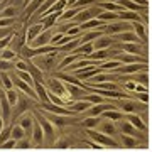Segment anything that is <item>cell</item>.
I'll use <instances>...</instances> for the list:
<instances>
[{
    "instance_id": "44",
    "label": "cell",
    "mask_w": 152,
    "mask_h": 152,
    "mask_svg": "<svg viewBox=\"0 0 152 152\" xmlns=\"http://www.w3.org/2000/svg\"><path fill=\"white\" fill-rule=\"evenodd\" d=\"M7 98H9V103L10 105H17V102L20 100L17 91H14V90H7Z\"/></svg>"
},
{
    "instance_id": "3",
    "label": "cell",
    "mask_w": 152,
    "mask_h": 152,
    "mask_svg": "<svg viewBox=\"0 0 152 152\" xmlns=\"http://www.w3.org/2000/svg\"><path fill=\"white\" fill-rule=\"evenodd\" d=\"M88 135L91 137L93 140L96 142L98 145H103V147H117L118 144L112 139H108V135H105L102 132H93V130H88Z\"/></svg>"
},
{
    "instance_id": "48",
    "label": "cell",
    "mask_w": 152,
    "mask_h": 152,
    "mask_svg": "<svg viewBox=\"0 0 152 152\" xmlns=\"http://www.w3.org/2000/svg\"><path fill=\"white\" fill-rule=\"evenodd\" d=\"M122 139H124V145L125 147H137V142L132 135H124Z\"/></svg>"
},
{
    "instance_id": "46",
    "label": "cell",
    "mask_w": 152,
    "mask_h": 152,
    "mask_svg": "<svg viewBox=\"0 0 152 152\" xmlns=\"http://www.w3.org/2000/svg\"><path fill=\"white\" fill-rule=\"evenodd\" d=\"M117 68H120V61H117V59L107 61V63H103V66H102V69H117Z\"/></svg>"
},
{
    "instance_id": "14",
    "label": "cell",
    "mask_w": 152,
    "mask_h": 152,
    "mask_svg": "<svg viewBox=\"0 0 152 152\" xmlns=\"http://www.w3.org/2000/svg\"><path fill=\"white\" fill-rule=\"evenodd\" d=\"M91 19H95V15H93L91 9H86V10H83V9H81V10L76 14L75 22H76V24H85V22L91 20Z\"/></svg>"
},
{
    "instance_id": "39",
    "label": "cell",
    "mask_w": 152,
    "mask_h": 152,
    "mask_svg": "<svg viewBox=\"0 0 152 152\" xmlns=\"http://www.w3.org/2000/svg\"><path fill=\"white\" fill-rule=\"evenodd\" d=\"M0 81L4 83V88H5V90H12V88H14V81H12V78L7 75V73H4V71L0 73Z\"/></svg>"
},
{
    "instance_id": "13",
    "label": "cell",
    "mask_w": 152,
    "mask_h": 152,
    "mask_svg": "<svg viewBox=\"0 0 152 152\" xmlns=\"http://www.w3.org/2000/svg\"><path fill=\"white\" fill-rule=\"evenodd\" d=\"M118 19L124 22H139L140 20V14L139 12H130V10H120Z\"/></svg>"
},
{
    "instance_id": "61",
    "label": "cell",
    "mask_w": 152,
    "mask_h": 152,
    "mask_svg": "<svg viewBox=\"0 0 152 152\" xmlns=\"http://www.w3.org/2000/svg\"><path fill=\"white\" fill-rule=\"evenodd\" d=\"M2 2H4V0H0V4H2Z\"/></svg>"
},
{
    "instance_id": "24",
    "label": "cell",
    "mask_w": 152,
    "mask_h": 152,
    "mask_svg": "<svg viewBox=\"0 0 152 152\" xmlns=\"http://www.w3.org/2000/svg\"><path fill=\"white\" fill-rule=\"evenodd\" d=\"M100 129H102V134H105V135H115L117 134V127H115L113 122H103V124H100Z\"/></svg>"
},
{
    "instance_id": "21",
    "label": "cell",
    "mask_w": 152,
    "mask_h": 152,
    "mask_svg": "<svg viewBox=\"0 0 152 152\" xmlns=\"http://www.w3.org/2000/svg\"><path fill=\"white\" fill-rule=\"evenodd\" d=\"M96 19H100L102 22H117V20H120L118 19V12H107V10H103Z\"/></svg>"
},
{
    "instance_id": "10",
    "label": "cell",
    "mask_w": 152,
    "mask_h": 152,
    "mask_svg": "<svg viewBox=\"0 0 152 152\" xmlns=\"http://www.w3.org/2000/svg\"><path fill=\"white\" fill-rule=\"evenodd\" d=\"M118 107L125 113H137L139 112V103L134 102V100H122L118 103Z\"/></svg>"
},
{
    "instance_id": "15",
    "label": "cell",
    "mask_w": 152,
    "mask_h": 152,
    "mask_svg": "<svg viewBox=\"0 0 152 152\" xmlns=\"http://www.w3.org/2000/svg\"><path fill=\"white\" fill-rule=\"evenodd\" d=\"M132 27H134V31H135V36L139 37V41H142V42H147L145 26H144V24H140V20H139V22H132Z\"/></svg>"
},
{
    "instance_id": "47",
    "label": "cell",
    "mask_w": 152,
    "mask_h": 152,
    "mask_svg": "<svg viewBox=\"0 0 152 152\" xmlns=\"http://www.w3.org/2000/svg\"><path fill=\"white\" fill-rule=\"evenodd\" d=\"M29 63H26L24 59H17L15 61V71H27L29 69Z\"/></svg>"
},
{
    "instance_id": "4",
    "label": "cell",
    "mask_w": 152,
    "mask_h": 152,
    "mask_svg": "<svg viewBox=\"0 0 152 152\" xmlns=\"http://www.w3.org/2000/svg\"><path fill=\"white\" fill-rule=\"evenodd\" d=\"M51 39H53V34L49 32V31H44V32H41L32 42L29 44V49H37V48L49 46V44H51Z\"/></svg>"
},
{
    "instance_id": "36",
    "label": "cell",
    "mask_w": 152,
    "mask_h": 152,
    "mask_svg": "<svg viewBox=\"0 0 152 152\" xmlns=\"http://www.w3.org/2000/svg\"><path fill=\"white\" fill-rule=\"evenodd\" d=\"M83 127L85 129H88V130H91L93 127H96V125H100V118L98 117H88V118L83 120Z\"/></svg>"
},
{
    "instance_id": "52",
    "label": "cell",
    "mask_w": 152,
    "mask_h": 152,
    "mask_svg": "<svg viewBox=\"0 0 152 152\" xmlns=\"http://www.w3.org/2000/svg\"><path fill=\"white\" fill-rule=\"evenodd\" d=\"M15 145H17V140H15V139H9V140H7L2 147H4V149H10V147H15Z\"/></svg>"
},
{
    "instance_id": "6",
    "label": "cell",
    "mask_w": 152,
    "mask_h": 152,
    "mask_svg": "<svg viewBox=\"0 0 152 152\" xmlns=\"http://www.w3.org/2000/svg\"><path fill=\"white\" fill-rule=\"evenodd\" d=\"M102 68H98V66H86L85 69H76V78L81 81V80H86V78H91V76H96L102 73Z\"/></svg>"
},
{
    "instance_id": "18",
    "label": "cell",
    "mask_w": 152,
    "mask_h": 152,
    "mask_svg": "<svg viewBox=\"0 0 152 152\" xmlns=\"http://www.w3.org/2000/svg\"><path fill=\"white\" fill-rule=\"evenodd\" d=\"M122 9H127V10H130V12H140L144 7H140V5H137L135 2H132V0H118L117 2Z\"/></svg>"
},
{
    "instance_id": "56",
    "label": "cell",
    "mask_w": 152,
    "mask_h": 152,
    "mask_svg": "<svg viewBox=\"0 0 152 152\" xmlns=\"http://www.w3.org/2000/svg\"><path fill=\"white\" fill-rule=\"evenodd\" d=\"M132 2H135L137 5L144 7V9H147V4H149V0H132Z\"/></svg>"
},
{
    "instance_id": "5",
    "label": "cell",
    "mask_w": 152,
    "mask_h": 152,
    "mask_svg": "<svg viewBox=\"0 0 152 152\" xmlns=\"http://www.w3.org/2000/svg\"><path fill=\"white\" fill-rule=\"evenodd\" d=\"M113 59L120 61V64L122 63H140V64H147V58L144 56H139V54H129V53H125V54H115Z\"/></svg>"
},
{
    "instance_id": "7",
    "label": "cell",
    "mask_w": 152,
    "mask_h": 152,
    "mask_svg": "<svg viewBox=\"0 0 152 152\" xmlns=\"http://www.w3.org/2000/svg\"><path fill=\"white\" fill-rule=\"evenodd\" d=\"M112 44H115V41L110 37V36L103 34V36H100L96 41H93V48H95V51H103V49H108Z\"/></svg>"
},
{
    "instance_id": "55",
    "label": "cell",
    "mask_w": 152,
    "mask_h": 152,
    "mask_svg": "<svg viewBox=\"0 0 152 152\" xmlns=\"http://www.w3.org/2000/svg\"><path fill=\"white\" fill-rule=\"evenodd\" d=\"M137 98L140 100L142 103H147V100H149V96H147V93H137Z\"/></svg>"
},
{
    "instance_id": "19",
    "label": "cell",
    "mask_w": 152,
    "mask_h": 152,
    "mask_svg": "<svg viewBox=\"0 0 152 152\" xmlns=\"http://www.w3.org/2000/svg\"><path fill=\"white\" fill-rule=\"evenodd\" d=\"M120 130L124 132V135H132V137H137V135H139V134H137V129L130 124V122H127V120L120 124Z\"/></svg>"
},
{
    "instance_id": "33",
    "label": "cell",
    "mask_w": 152,
    "mask_h": 152,
    "mask_svg": "<svg viewBox=\"0 0 152 152\" xmlns=\"http://www.w3.org/2000/svg\"><path fill=\"white\" fill-rule=\"evenodd\" d=\"M100 36H103L102 31H88V32L83 36V42H93V41H96Z\"/></svg>"
},
{
    "instance_id": "40",
    "label": "cell",
    "mask_w": 152,
    "mask_h": 152,
    "mask_svg": "<svg viewBox=\"0 0 152 152\" xmlns=\"http://www.w3.org/2000/svg\"><path fill=\"white\" fill-rule=\"evenodd\" d=\"M98 5L107 12H120V9H122L118 4H110V2H102V4H98Z\"/></svg>"
},
{
    "instance_id": "51",
    "label": "cell",
    "mask_w": 152,
    "mask_h": 152,
    "mask_svg": "<svg viewBox=\"0 0 152 152\" xmlns=\"http://www.w3.org/2000/svg\"><path fill=\"white\" fill-rule=\"evenodd\" d=\"M19 149H27V147H31V142L26 140V139H22V140H17V145Z\"/></svg>"
},
{
    "instance_id": "16",
    "label": "cell",
    "mask_w": 152,
    "mask_h": 152,
    "mask_svg": "<svg viewBox=\"0 0 152 152\" xmlns=\"http://www.w3.org/2000/svg\"><path fill=\"white\" fill-rule=\"evenodd\" d=\"M44 4V0H32L31 4H29L27 7H26V12H24V17L27 19V17H31V15H34L36 12L41 9V5Z\"/></svg>"
},
{
    "instance_id": "2",
    "label": "cell",
    "mask_w": 152,
    "mask_h": 152,
    "mask_svg": "<svg viewBox=\"0 0 152 152\" xmlns=\"http://www.w3.org/2000/svg\"><path fill=\"white\" fill-rule=\"evenodd\" d=\"M12 105L9 103V98H7V90L0 86V113H2V118L4 122L10 118V112H12Z\"/></svg>"
},
{
    "instance_id": "54",
    "label": "cell",
    "mask_w": 152,
    "mask_h": 152,
    "mask_svg": "<svg viewBox=\"0 0 152 152\" xmlns=\"http://www.w3.org/2000/svg\"><path fill=\"white\" fill-rule=\"evenodd\" d=\"M125 88H127V90H135V91H137L139 85H137V83H134V81H127V83H125Z\"/></svg>"
},
{
    "instance_id": "25",
    "label": "cell",
    "mask_w": 152,
    "mask_h": 152,
    "mask_svg": "<svg viewBox=\"0 0 152 152\" xmlns=\"http://www.w3.org/2000/svg\"><path fill=\"white\" fill-rule=\"evenodd\" d=\"M10 135H12V139H15V140H22V139L26 137V130H24L19 124H15L14 127H10Z\"/></svg>"
},
{
    "instance_id": "42",
    "label": "cell",
    "mask_w": 152,
    "mask_h": 152,
    "mask_svg": "<svg viewBox=\"0 0 152 152\" xmlns=\"http://www.w3.org/2000/svg\"><path fill=\"white\" fill-rule=\"evenodd\" d=\"M105 118H108V120H122L124 118V115L120 113L118 110H108V112H105L103 113Z\"/></svg>"
},
{
    "instance_id": "34",
    "label": "cell",
    "mask_w": 152,
    "mask_h": 152,
    "mask_svg": "<svg viewBox=\"0 0 152 152\" xmlns=\"http://www.w3.org/2000/svg\"><path fill=\"white\" fill-rule=\"evenodd\" d=\"M108 51L107 49H103V51H93L90 56H86L88 59H98V61H105L107 58H108Z\"/></svg>"
},
{
    "instance_id": "50",
    "label": "cell",
    "mask_w": 152,
    "mask_h": 152,
    "mask_svg": "<svg viewBox=\"0 0 152 152\" xmlns=\"http://www.w3.org/2000/svg\"><path fill=\"white\" fill-rule=\"evenodd\" d=\"M80 32H81V27H78V26H76V27H69L64 34H66V36H69V37H73V36H78Z\"/></svg>"
},
{
    "instance_id": "57",
    "label": "cell",
    "mask_w": 152,
    "mask_h": 152,
    "mask_svg": "<svg viewBox=\"0 0 152 152\" xmlns=\"http://www.w3.org/2000/svg\"><path fill=\"white\" fill-rule=\"evenodd\" d=\"M53 122H54V124H58L59 127H63V125H64V120L59 118V117H54V118H53Z\"/></svg>"
},
{
    "instance_id": "59",
    "label": "cell",
    "mask_w": 152,
    "mask_h": 152,
    "mask_svg": "<svg viewBox=\"0 0 152 152\" xmlns=\"http://www.w3.org/2000/svg\"><path fill=\"white\" fill-rule=\"evenodd\" d=\"M4 130V118H2V113H0V132Z\"/></svg>"
},
{
    "instance_id": "41",
    "label": "cell",
    "mask_w": 152,
    "mask_h": 152,
    "mask_svg": "<svg viewBox=\"0 0 152 152\" xmlns=\"http://www.w3.org/2000/svg\"><path fill=\"white\" fill-rule=\"evenodd\" d=\"M83 100H85V102H88V103H90V102H91V103H96V105H100V103H105V100L102 96H100V95H83Z\"/></svg>"
},
{
    "instance_id": "17",
    "label": "cell",
    "mask_w": 152,
    "mask_h": 152,
    "mask_svg": "<svg viewBox=\"0 0 152 152\" xmlns=\"http://www.w3.org/2000/svg\"><path fill=\"white\" fill-rule=\"evenodd\" d=\"M36 93H37V100H41L42 103H49V95H48V90L44 88L42 83H36Z\"/></svg>"
},
{
    "instance_id": "53",
    "label": "cell",
    "mask_w": 152,
    "mask_h": 152,
    "mask_svg": "<svg viewBox=\"0 0 152 152\" xmlns=\"http://www.w3.org/2000/svg\"><path fill=\"white\" fill-rule=\"evenodd\" d=\"M147 80H149V78H147V73H145V71H142V75L137 76V81H140L142 85H147Z\"/></svg>"
},
{
    "instance_id": "49",
    "label": "cell",
    "mask_w": 152,
    "mask_h": 152,
    "mask_svg": "<svg viewBox=\"0 0 152 152\" xmlns=\"http://www.w3.org/2000/svg\"><path fill=\"white\" fill-rule=\"evenodd\" d=\"M14 26V19H5V17H0V29H9Z\"/></svg>"
},
{
    "instance_id": "37",
    "label": "cell",
    "mask_w": 152,
    "mask_h": 152,
    "mask_svg": "<svg viewBox=\"0 0 152 152\" xmlns=\"http://www.w3.org/2000/svg\"><path fill=\"white\" fill-rule=\"evenodd\" d=\"M15 15H17V7H14V5L5 7L2 10V14H0V17H5V19H14Z\"/></svg>"
},
{
    "instance_id": "23",
    "label": "cell",
    "mask_w": 152,
    "mask_h": 152,
    "mask_svg": "<svg viewBox=\"0 0 152 152\" xmlns=\"http://www.w3.org/2000/svg\"><path fill=\"white\" fill-rule=\"evenodd\" d=\"M103 26V22L100 20V19H91V20H88V22H85V24H81L80 27H81V31H90V29H100Z\"/></svg>"
},
{
    "instance_id": "22",
    "label": "cell",
    "mask_w": 152,
    "mask_h": 152,
    "mask_svg": "<svg viewBox=\"0 0 152 152\" xmlns=\"http://www.w3.org/2000/svg\"><path fill=\"white\" fill-rule=\"evenodd\" d=\"M32 139H34V142H36V144L42 142V139H44L42 127H41V124H39V122H34V127H32Z\"/></svg>"
},
{
    "instance_id": "9",
    "label": "cell",
    "mask_w": 152,
    "mask_h": 152,
    "mask_svg": "<svg viewBox=\"0 0 152 152\" xmlns=\"http://www.w3.org/2000/svg\"><path fill=\"white\" fill-rule=\"evenodd\" d=\"M44 31H46V29H44V26L41 24V22H37V24H32V26L27 29V36H26V37H27V42L31 44L34 39L37 37L41 32H44Z\"/></svg>"
},
{
    "instance_id": "58",
    "label": "cell",
    "mask_w": 152,
    "mask_h": 152,
    "mask_svg": "<svg viewBox=\"0 0 152 152\" xmlns=\"http://www.w3.org/2000/svg\"><path fill=\"white\" fill-rule=\"evenodd\" d=\"M10 5H14V7L22 5V7H24V0H10Z\"/></svg>"
},
{
    "instance_id": "35",
    "label": "cell",
    "mask_w": 152,
    "mask_h": 152,
    "mask_svg": "<svg viewBox=\"0 0 152 152\" xmlns=\"http://www.w3.org/2000/svg\"><path fill=\"white\" fill-rule=\"evenodd\" d=\"M19 125H20L26 132H31L32 127H34V120L31 118V117H22V118L19 120Z\"/></svg>"
},
{
    "instance_id": "1",
    "label": "cell",
    "mask_w": 152,
    "mask_h": 152,
    "mask_svg": "<svg viewBox=\"0 0 152 152\" xmlns=\"http://www.w3.org/2000/svg\"><path fill=\"white\" fill-rule=\"evenodd\" d=\"M129 29V22H124V20H120V22H110V24H107V26H103L102 27V32L107 34V36H110V34H122L125 32Z\"/></svg>"
},
{
    "instance_id": "60",
    "label": "cell",
    "mask_w": 152,
    "mask_h": 152,
    "mask_svg": "<svg viewBox=\"0 0 152 152\" xmlns=\"http://www.w3.org/2000/svg\"><path fill=\"white\" fill-rule=\"evenodd\" d=\"M31 2H32V0H24V9H26V7H27L29 4H31Z\"/></svg>"
},
{
    "instance_id": "20",
    "label": "cell",
    "mask_w": 152,
    "mask_h": 152,
    "mask_svg": "<svg viewBox=\"0 0 152 152\" xmlns=\"http://www.w3.org/2000/svg\"><path fill=\"white\" fill-rule=\"evenodd\" d=\"M37 122L41 124V127H42V130L46 132V135L48 137H53L54 135V129H53V125H51V122L46 118H42L41 115H37Z\"/></svg>"
},
{
    "instance_id": "31",
    "label": "cell",
    "mask_w": 152,
    "mask_h": 152,
    "mask_svg": "<svg viewBox=\"0 0 152 152\" xmlns=\"http://www.w3.org/2000/svg\"><path fill=\"white\" fill-rule=\"evenodd\" d=\"M88 108H90V103L88 102H80V103H75V105H71L69 110L73 112V113H80V112H88Z\"/></svg>"
},
{
    "instance_id": "29",
    "label": "cell",
    "mask_w": 152,
    "mask_h": 152,
    "mask_svg": "<svg viewBox=\"0 0 152 152\" xmlns=\"http://www.w3.org/2000/svg\"><path fill=\"white\" fill-rule=\"evenodd\" d=\"M122 49L125 53H129V54H139L140 46H139V42H125V44H122Z\"/></svg>"
},
{
    "instance_id": "12",
    "label": "cell",
    "mask_w": 152,
    "mask_h": 152,
    "mask_svg": "<svg viewBox=\"0 0 152 152\" xmlns=\"http://www.w3.org/2000/svg\"><path fill=\"white\" fill-rule=\"evenodd\" d=\"M125 120H127V122H130V124L135 127L137 130H142V132L147 130V127H145V124H144V120L139 118V115H135V113H127V115H125Z\"/></svg>"
},
{
    "instance_id": "43",
    "label": "cell",
    "mask_w": 152,
    "mask_h": 152,
    "mask_svg": "<svg viewBox=\"0 0 152 152\" xmlns=\"http://www.w3.org/2000/svg\"><path fill=\"white\" fill-rule=\"evenodd\" d=\"M12 68H15V63H10V61H5L0 58V73L4 71V73H7V71H10Z\"/></svg>"
},
{
    "instance_id": "26",
    "label": "cell",
    "mask_w": 152,
    "mask_h": 152,
    "mask_svg": "<svg viewBox=\"0 0 152 152\" xmlns=\"http://www.w3.org/2000/svg\"><path fill=\"white\" fill-rule=\"evenodd\" d=\"M17 78H20L24 83H27V85H31V86H36V80H34V76L31 75V73H27V71H15Z\"/></svg>"
},
{
    "instance_id": "62",
    "label": "cell",
    "mask_w": 152,
    "mask_h": 152,
    "mask_svg": "<svg viewBox=\"0 0 152 152\" xmlns=\"http://www.w3.org/2000/svg\"><path fill=\"white\" fill-rule=\"evenodd\" d=\"M0 58H2V54H0Z\"/></svg>"
},
{
    "instance_id": "27",
    "label": "cell",
    "mask_w": 152,
    "mask_h": 152,
    "mask_svg": "<svg viewBox=\"0 0 152 152\" xmlns=\"http://www.w3.org/2000/svg\"><path fill=\"white\" fill-rule=\"evenodd\" d=\"M61 14H49V15H44V19L41 20V24L44 26V29H49L56 20H59Z\"/></svg>"
},
{
    "instance_id": "8",
    "label": "cell",
    "mask_w": 152,
    "mask_h": 152,
    "mask_svg": "<svg viewBox=\"0 0 152 152\" xmlns=\"http://www.w3.org/2000/svg\"><path fill=\"white\" fill-rule=\"evenodd\" d=\"M117 73H125V75H132L135 71H147V64H140V63H134V64H125L122 68H117Z\"/></svg>"
},
{
    "instance_id": "45",
    "label": "cell",
    "mask_w": 152,
    "mask_h": 152,
    "mask_svg": "<svg viewBox=\"0 0 152 152\" xmlns=\"http://www.w3.org/2000/svg\"><path fill=\"white\" fill-rule=\"evenodd\" d=\"M9 139H12V135H10V129L7 127L5 130H2V132H0V147L4 145V144H5V142L9 140Z\"/></svg>"
},
{
    "instance_id": "28",
    "label": "cell",
    "mask_w": 152,
    "mask_h": 152,
    "mask_svg": "<svg viewBox=\"0 0 152 152\" xmlns=\"http://www.w3.org/2000/svg\"><path fill=\"white\" fill-rule=\"evenodd\" d=\"M2 59H5V61H10V63H14V61H17L19 59V56H17V53L14 51L12 48H5L2 53Z\"/></svg>"
},
{
    "instance_id": "38",
    "label": "cell",
    "mask_w": 152,
    "mask_h": 152,
    "mask_svg": "<svg viewBox=\"0 0 152 152\" xmlns=\"http://www.w3.org/2000/svg\"><path fill=\"white\" fill-rule=\"evenodd\" d=\"M80 10H81V9H78V7H73L71 10H66V12H63V14H61L59 20H69V19H75L76 14H78Z\"/></svg>"
},
{
    "instance_id": "30",
    "label": "cell",
    "mask_w": 152,
    "mask_h": 152,
    "mask_svg": "<svg viewBox=\"0 0 152 152\" xmlns=\"http://www.w3.org/2000/svg\"><path fill=\"white\" fill-rule=\"evenodd\" d=\"M118 41H122V42H139V37H137L134 32H122L118 34Z\"/></svg>"
},
{
    "instance_id": "11",
    "label": "cell",
    "mask_w": 152,
    "mask_h": 152,
    "mask_svg": "<svg viewBox=\"0 0 152 152\" xmlns=\"http://www.w3.org/2000/svg\"><path fill=\"white\" fill-rule=\"evenodd\" d=\"M108 110H115L113 105H105V103H100V105H93L88 108V115L90 117H98L100 113H105V112H108Z\"/></svg>"
},
{
    "instance_id": "32",
    "label": "cell",
    "mask_w": 152,
    "mask_h": 152,
    "mask_svg": "<svg viewBox=\"0 0 152 152\" xmlns=\"http://www.w3.org/2000/svg\"><path fill=\"white\" fill-rule=\"evenodd\" d=\"M80 46H81V39H73V41H69L66 46H63L61 51H66V53H69V51H71V53H75Z\"/></svg>"
}]
</instances>
